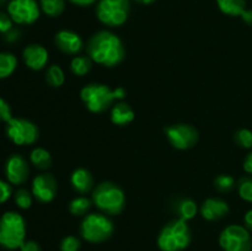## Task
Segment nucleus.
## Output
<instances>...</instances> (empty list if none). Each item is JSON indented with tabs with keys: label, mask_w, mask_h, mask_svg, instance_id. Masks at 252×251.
I'll use <instances>...</instances> for the list:
<instances>
[{
	"label": "nucleus",
	"mask_w": 252,
	"mask_h": 251,
	"mask_svg": "<svg viewBox=\"0 0 252 251\" xmlns=\"http://www.w3.org/2000/svg\"><path fill=\"white\" fill-rule=\"evenodd\" d=\"M6 135L16 145H30L38 139L39 130L33 122L25 118L12 117L6 123Z\"/></svg>",
	"instance_id": "1a4fd4ad"
},
{
	"label": "nucleus",
	"mask_w": 252,
	"mask_h": 251,
	"mask_svg": "<svg viewBox=\"0 0 252 251\" xmlns=\"http://www.w3.org/2000/svg\"><path fill=\"white\" fill-rule=\"evenodd\" d=\"M214 187L219 192H230L235 187V179L230 175H218L214 179Z\"/></svg>",
	"instance_id": "bb28decb"
},
{
	"label": "nucleus",
	"mask_w": 252,
	"mask_h": 251,
	"mask_svg": "<svg viewBox=\"0 0 252 251\" xmlns=\"http://www.w3.org/2000/svg\"><path fill=\"white\" fill-rule=\"evenodd\" d=\"M5 175L12 185H21L26 182L30 175V167L26 159L20 154H12L5 162Z\"/></svg>",
	"instance_id": "ddd939ff"
},
{
	"label": "nucleus",
	"mask_w": 252,
	"mask_h": 251,
	"mask_svg": "<svg viewBox=\"0 0 252 251\" xmlns=\"http://www.w3.org/2000/svg\"><path fill=\"white\" fill-rule=\"evenodd\" d=\"M12 20L9 14L0 11V33H6L7 31L12 29Z\"/></svg>",
	"instance_id": "473e14b6"
},
{
	"label": "nucleus",
	"mask_w": 252,
	"mask_h": 251,
	"mask_svg": "<svg viewBox=\"0 0 252 251\" xmlns=\"http://www.w3.org/2000/svg\"><path fill=\"white\" fill-rule=\"evenodd\" d=\"M24 62L32 70H41L47 65L49 59L48 51L41 44H30L22 52Z\"/></svg>",
	"instance_id": "2eb2a0df"
},
{
	"label": "nucleus",
	"mask_w": 252,
	"mask_h": 251,
	"mask_svg": "<svg viewBox=\"0 0 252 251\" xmlns=\"http://www.w3.org/2000/svg\"><path fill=\"white\" fill-rule=\"evenodd\" d=\"M127 91L123 88L111 89L105 84H89L80 91V97L90 112L101 113L108 110L116 100H123Z\"/></svg>",
	"instance_id": "f03ea898"
},
{
	"label": "nucleus",
	"mask_w": 252,
	"mask_h": 251,
	"mask_svg": "<svg viewBox=\"0 0 252 251\" xmlns=\"http://www.w3.org/2000/svg\"><path fill=\"white\" fill-rule=\"evenodd\" d=\"M39 5L44 14L51 17H57L64 11L65 1L64 0H39Z\"/></svg>",
	"instance_id": "393cba45"
},
{
	"label": "nucleus",
	"mask_w": 252,
	"mask_h": 251,
	"mask_svg": "<svg viewBox=\"0 0 252 251\" xmlns=\"http://www.w3.org/2000/svg\"><path fill=\"white\" fill-rule=\"evenodd\" d=\"M129 10V0H100L96 6V15L103 25L116 27L127 21Z\"/></svg>",
	"instance_id": "0eeeda50"
},
{
	"label": "nucleus",
	"mask_w": 252,
	"mask_h": 251,
	"mask_svg": "<svg viewBox=\"0 0 252 251\" xmlns=\"http://www.w3.org/2000/svg\"><path fill=\"white\" fill-rule=\"evenodd\" d=\"M86 51L95 63L107 68L118 65L126 56L123 42L111 31H98L94 33L89 39Z\"/></svg>",
	"instance_id": "f257e3e1"
},
{
	"label": "nucleus",
	"mask_w": 252,
	"mask_h": 251,
	"mask_svg": "<svg viewBox=\"0 0 252 251\" xmlns=\"http://www.w3.org/2000/svg\"><path fill=\"white\" fill-rule=\"evenodd\" d=\"M30 160L39 170H48L52 166L51 153L43 148H34L30 154Z\"/></svg>",
	"instance_id": "412c9836"
},
{
	"label": "nucleus",
	"mask_w": 252,
	"mask_h": 251,
	"mask_svg": "<svg viewBox=\"0 0 252 251\" xmlns=\"http://www.w3.org/2000/svg\"><path fill=\"white\" fill-rule=\"evenodd\" d=\"M12 118L11 115V108L10 105L4 100V98L0 97V121L1 122H9Z\"/></svg>",
	"instance_id": "2f4dec72"
},
{
	"label": "nucleus",
	"mask_w": 252,
	"mask_h": 251,
	"mask_svg": "<svg viewBox=\"0 0 252 251\" xmlns=\"http://www.w3.org/2000/svg\"><path fill=\"white\" fill-rule=\"evenodd\" d=\"M17 65L16 57L9 52L0 53V79H5L11 75Z\"/></svg>",
	"instance_id": "5701e85b"
},
{
	"label": "nucleus",
	"mask_w": 252,
	"mask_h": 251,
	"mask_svg": "<svg viewBox=\"0 0 252 251\" xmlns=\"http://www.w3.org/2000/svg\"><path fill=\"white\" fill-rule=\"evenodd\" d=\"M91 204H93V199L88 198V197L85 196L75 197V198L69 203V212H70L73 216H76V217L86 216V213L90 211Z\"/></svg>",
	"instance_id": "b1692460"
},
{
	"label": "nucleus",
	"mask_w": 252,
	"mask_h": 251,
	"mask_svg": "<svg viewBox=\"0 0 252 251\" xmlns=\"http://www.w3.org/2000/svg\"><path fill=\"white\" fill-rule=\"evenodd\" d=\"M7 12L12 21L19 25L33 24L41 14L36 0H10Z\"/></svg>",
	"instance_id": "9b49d317"
},
{
	"label": "nucleus",
	"mask_w": 252,
	"mask_h": 251,
	"mask_svg": "<svg viewBox=\"0 0 252 251\" xmlns=\"http://www.w3.org/2000/svg\"><path fill=\"white\" fill-rule=\"evenodd\" d=\"M80 246V239L74 235H68L62 240L61 251H79Z\"/></svg>",
	"instance_id": "7c9ffc66"
},
{
	"label": "nucleus",
	"mask_w": 252,
	"mask_h": 251,
	"mask_svg": "<svg viewBox=\"0 0 252 251\" xmlns=\"http://www.w3.org/2000/svg\"><path fill=\"white\" fill-rule=\"evenodd\" d=\"M32 192L27 191L25 188H20L15 192V203L19 208L21 209H29L32 206Z\"/></svg>",
	"instance_id": "cd10ccee"
},
{
	"label": "nucleus",
	"mask_w": 252,
	"mask_h": 251,
	"mask_svg": "<svg viewBox=\"0 0 252 251\" xmlns=\"http://www.w3.org/2000/svg\"><path fill=\"white\" fill-rule=\"evenodd\" d=\"M70 184L76 192H79V193H88L89 191H91L94 186L93 175H91V172L88 169L79 167V169L74 170L73 174H71Z\"/></svg>",
	"instance_id": "f3484780"
},
{
	"label": "nucleus",
	"mask_w": 252,
	"mask_h": 251,
	"mask_svg": "<svg viewBox=\"0 0 252 251\" xmlns=\"http://www.w3.org/2000/svg\"><path fill=\"white\" fill-rule=\"evenodd\" d=\"M69 1H71L75 5H79V6H88V5L94 4L96 0H69Z\"/></svg>",
	"instance_id": "ea45409f"
},
{
	"label": "nucleus",
	"mask_w": 252,
	"mask_h": 251,
	"mask_svg": "<svg viewBox=\"0 0 252 251\" xmlns=\"http://www.w3.org/2000/svg\"><path fill=\"white\" fill-rule=\"evenodd\" d=\"M174 212L177 214V218L184 219V220H191L196 217L198 212L196 202L191 198H181L177 199L176 203L174 204Z\"/></svg>",
	"instance_id": "6ab92c4d"
},
{
	"label": "nucleus",
	"mask_w": 252,
	"mask_h": 251,
	"mask_svg": "<svg viewBox=\"0 0 252 251\" xmlns=\"http://www.w3.org/2000/svg\"><path fill=\"white\" fill-rule=\"evenodd\" d=\"M58 191V184L52 174L37 175L32 181V194L37 201L42 203H49L56 197Z\"/></svg>",
	"instance_id": "f8f14e48"
},
{
	"label": "nucleus",
	"mask_w": 252,
	"mask_h": 251,
	"mask_svg": "<svg viewBox=\"0 0 252 251\" xmlns=\"http://www.w3.org/2000/svg\"><path fill=\"white\" fill-rule=\"evenodd\" d=\"M134 120V111L127 102L115 103L111 108V121L116 126H127Z\"/></svg>",
	"instance_id": "a211bd4d"
},
{
	"label": "nucleus",
	"mask_w": 252,
	"mask_h": 251,
	"mask_svg": "<svg viewBox=\"0 0 252 251\" xmlns=\"http://www.w3.org/2000/svg\"><path fill=\"white\" fill-rule=\"evenodd\" d=\"M5 1H6V0H0V6H1V5H2V4H4V2H5Z\"/></svg>",
	"instance_id": "79ce46f5"
},
{
	"label": "nucleus",
	"mask_w": 252,
	"mask_h": 251,
	"mask_svg": "<svg viewBox=\"0 0 252 251\" xmlns=\"http://www.w3.org/2000/svg\"><path fill=\"white\" fill-rule=\"evenodd\" d=\"M164 132L170 144L179 150L191 149L198 142V130L187 123L169 126L165 128Z\"/></svg>",
	"instance_id": "9d476101"
},
{
	"label": "nucleus",
	"mask_w": 252,
	"mask_h": 251,
	"mask_svg": "<svg viewBox=\"0 0 252 251\" xmlns=\"http://www.w3.org/2000/svg\"><path fill=\"white\" fill-rule=\"evenodd\" d=\"M191 230L184 219H174L167 223L158 236V246L161 251H182L191 243Z\"/></svg>",
	"instance_id": "39448f33"
},
{
	"label": "nucleus",
	"mask_w": 252,
	"mask_h": 251,
	"mask_svg": "<svg viewBox=\"0 0 252 251\" xmlns=\"http://www.w3.org/2000/svg\"><path fill=\"white\" fill-rule=\"evenodd\" d=\"M20 251H41V246L33 240H25V243L20 246Z\"/></svg>",
	"instance_id": "f704fd0d"
},
{
	"label": "nucleus",
	"mask_w": 252,
	"mask_h": 251,
	"mask_svg": "<svg viewBox=\"0 0 252 251\" xmlns=\"http://www.w3.org/2000/svg\"><path fill=\"white\" fill-rule=\"evenodd\" d=\"M113 223L106 214L91 213L84 217L80 224V235L91 244H100L112 236Z\"/></svg>",
	"instance_id": "423d86ee"
},
{
	"label": "nucleus",
	"mask_w": 252,
	"mask_h": 251,
	"mask_svg": "<svg viewBox=\"0 0 252 251\" xmlns=\"http://www.w3.org/2000/svg\"><path fill=\"white\" fill-rule=\"evenodd\" d=\"M4 38H5V41L10 42V43H11V42L17 41V39L20 38V31L17 29H14V27H12L10 31H7L6 33H5Z\"/></svg>",
	"instance_id": "c9c22d12"
},
{
	"label": "nucleus",
	"mask_w": 252,
	"mask_h": 251,
	"mask_svg": "<svg viewBox=\"0 0 252 251\" xmlns=\"http://www.w3.org/2000/svg\"><path fill=\"white\" fill-rule=\"evenodd\" d=\"M57 48L65 54H78L83 49L84 42L80 34L70 30H61L54 36Z\"/></svg>",
	"instance_id": "4468645a"
},
{
	"label": "nucleus",
	"mask_w": 252,
	"mask_h": 251,
	"mask_svg": "<svg viewBox=\"0 0 252 251\" xmlns=\"http://www.w3.org/2000/svg\"><path fill=\"white\" fill-rule=\"evenodd\" d=\"M241 19L246 22L248 25H252V10H248L241 15Z\"/></svg>",
	"instance_id": "58836bf2"
},
{
	"label": "nucleus",
	"mask_w": 252,
	"mask_h": 251,
	"mask_svg": "<svg viewBox=\"0 0 252 251\" xmlns=\"http://www.w3.org/2000/svg\"><path fill=\"white\" fill-rule=\"evenodd\" d=\"M201 216L206 220L214 221L224 218L229 213V204L221 198H207L201 206Z\"/></svg>",
	"instance_id": "dca6fc26"
},
{
	"label": "nucleus",
	"mask_w": 252,
	"mask_h": 251,
	"mask_svg": "<svg viewBox=\"0 0 252 251\" xmlns=\"http://www.w3.org/2000/svg\"><path fill=\"white\" fill-rule=\"evenodd\" d=\"M217 4L229 16H241L246 11V0H217Z\"/></svg>",
	"instance_id": "aec40b11"
},
{
	"label": "nucleus",
	"mask_w": 252,
	"mask_h": 251,
	"mask_svg": "<svg viewBox=\"0 0 252 251\" xmlns=\"http://www.w3.org/2000/svg\"><path fill=\"white\" fill-rule=\"evenodd\" d=\"M135 1H138L139 4L147 5V4H152V2H154L155 0H135Z\"/></svg>",
	"instance_id": "a19ab883"
},
{
	"label": "nucleus",
	"mask_w": 252,
	"mask_h": 251,
	"mask_svg": "<svg viewBox=\"0 0 252 251\" xmlns=\"http://www.w3.org/2000/svg\"><path fill=\"white\" fill-rule=\"evenodd\" d=\"M235 142L236 144L240 145L241 148H252V132L250 129H246V128H243V129H239L235 132Z\"/></svg>",
	"instance_id": "c756f323"
},
{
	"label": "nucleus",
	"mask_w": 252,
	"mask_h": 251,
	"mask_svg": "<svg viewBox=\"0 0 252 251\" xmlns=\"http://www.w3.org/2000/svg\"><path fill=\"white\" fill-rule=\"evenodd\" d=\"M93 59L89 56H76L71 59L70 69L73 74L78 76H84L93 68Z\"/></svg>",
	"instance_id": "4be33fe9"
},
{
	"label": "nucleus",
	"mask_w": 252,
	"mask_h": 251,
	"mask_svg": "<svg viewBox=\"0 0 252 251\" xmlns=\"http://www.w3.org/2000/svg\"><path fill=\"white\" fill-rule=\"evenodd\" d=\"M12 194V188L7 182L0 180V204L6 202Z\"/></svg>",
	"instance_id": "72a5a7b5"
},
{
	"label": "nucleus",
	"mask_w": 252,
	"mask_h": 251,
	"mask_svg": "<svg viewBox=\"0 0 252 251\" xmlns=\"http://www.w3.org/2000/svg\"><path fill=\"white\" fill-rule=\"evenodd\" d=\"M26 223L17 212H6L0 217V246L6 250H16L25 243Z\"/></svg>",
	"instance_id": "20e7f679"
},
{
	"label": "nucleus",
	"mask_w": 252,
	"mask_h": 251,
	"mask_svg": "<svg viewBox=\"0 0 252 251\" xmlns=\"http://www.w3.org/2000/svg\"><path fill=\"white\" fill-rule=\"evenodd\" d=\"M219 245L224 251H251L250 231L248 228L238 224L228 225L219 235Z\"/></svg>",
	"instance_id": "6e6552de"
},
{
	"label": "nucleus",
	"mask_w": 252,
	"mask_h": 251,
	"mask_svg": "<svg viewBox=\"0 0 252 251\" xmlns=\"http://www.w3.org/2000/svg\"><path fill=\"white\" fill-rule=\"evenodd\" d=\"M244 220H245L246 228H248L249 230L252 231V209H250V211L245 214V218H244Z\"/></svg>",
	"instance_id": "4c0bfd02"
},
{
	"label": "nucleus",
	"mask_w": 252,
	"mask_h": 251,
	"mask_svg": "<svg viewBox=\"0 0 252 251\" xmlns=\"http://www.w3.org/2000/svg\"><path fill=\"white\" fill-rule=\"evenodd\" d=\"M239 196L246 202L252 203V177H244L238 185Z\"/></svg>",
	"instance_id": "c85d7f7f"
},
{
	"label": "nucleus",
	"mask_w": 252,
	"mask_h": 251,
	"mask_svg": "<svg viewBox=\"0 0 252 251\" xmlns=\"http://www.w3.org/2000/svg\"><path fill=\"white\" fill-rule=\"evenodd\" d=\"M93 203L106 216H118L125 211V192L113 182H101L93 192Z\"/></svg>",
	"instance_id": "7ed1b4c3"
},
{
	"label": "nucleus",
	"mask_w": 252,
	"mask_h": 251,
	"mask_svg": "<svg viewBox=\"0 0 252 251\" xmlns=\"http://www.w3.org/2000/svg\"><path fill=\"white\" fill-rule=\"evenodd\" d=\"M244 170H245L248 174L252 175V152L250 154H248V157L244 160Z\"/></svg>",
	"instance_id": "e433bc0d"
},
{
	"label": "nucleus",
	"mask_w": 252,
	"mask_h": 251,
	"mask_svg": "<svg viewBox=\"0 0 252 251\" xmlns=\"http://www.w3.org/2000/svg\"><path fill=\"white\" fill-rule=\"evenodd\" d=\"M65 80V75H64L63 69L59 65H53L49 66L46 71V81L48 85H51L52 88H59L64 84Z\"/></svg>",
	"instance_id": "a878e982"
}]
</instances>
